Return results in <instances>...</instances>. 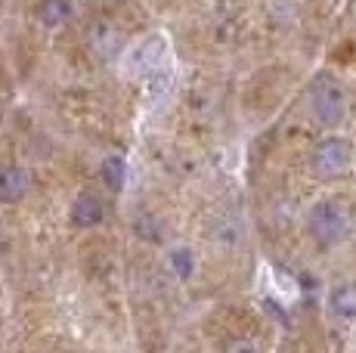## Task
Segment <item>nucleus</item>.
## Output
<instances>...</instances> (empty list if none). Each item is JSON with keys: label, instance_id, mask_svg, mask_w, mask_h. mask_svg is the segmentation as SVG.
<instances>
[{"label": "nucleus", "instance_id": "nucleus-1", "mask_svg": "<svg viewBox=\"0 0 356 353\" xmlns=\"http://www.w3.org/2000/svg\"><path fill=\"white\" fill-rule=\"evenodd\" d=\"M310 103H313V115H316L323 124L338 127L347 115V93L332 74H316L310 87Z\"/></svg>", "mask_w": 356, "mask_h": 353}, {"label": "nucleus", "instance_id": "nucleus-2", "mask_svg": "<svg viewBox=\"0 0 356 353\" xmlns=\"http://www.w3.org/2000/svg\"><path fill=\"white\" fill-rule=\"evenodd\" d=\"M310 236L319 245H338L350 233V214L338 205V202H319L310 211Z\"/></svg>", "mask_w": 356, "mask_h": 353}, {"label": "nucleus", "instance_id": "nucleus-3", "mask_svg": "<svg viewBox=\"0 0 356 353\" xmlns=\"http://www.w3.org/2000/svg\"><path fill=\"white\" fill-rule=\"evenodd\" d=\"M350 158H353V146L344 137H328V140L319 142L316 152H313V165H316V171H323V174L347 171Z\"/></svg>", "mask_w": 356, "mask_h": 353}, {"label": "nucleus", "instance_id": "nucleus-4", "mask_svg": "<svg viewBox=\"0 0 356 353\" xmlns=\"http://www.w3.org/2000/svg\"><path fill=\"white\" fill-rule=\"evenodd\" d=\"M102 217H106V208H102V202L97 199V195L84 192V195L74 199V205H72V223L74 227L93 229V227H99L102 223Z\"/></svg>", "mask_w": 356, "mask_h": 353}, {"label": "nucleus", "instance_id": "nucleus-5", "mask_svg": "<svg viewBox=\"0 0 356 353\" xmlns=\"http://www.w3.org/2000/svg\"><path fill=\"white\" fill-rule=\"evenodd\" d=\"M31 186V176L22 167H3L0 171V202H22Z\"/></svg>", "mask_w": 356, "mask_h": 353}, {"label": "nucleus", "instance_id": "nucleus-6", "mask_svg": "<svg viewBox=\"0 0 356 353\" xmlns=\"http://www.w3.org/2000/svg\"><path fill=\"white\" fill-rule=\"evenodd\" d=\"M68 16H72V0H40L38 6V19L47 28H59Z\"/></svg>", "mask_w": 356, "mask_h": 353}, {"label": "nucleus", "instance_id": "nucleus-7", "mask_svg": "<svg viewBox=\"0 0 356 353\" xmlns=\"http://www.w3.org/2000/svg\"><path fill=\"white\" fill-rule=\"evenodd\" d=\"M332 310L341 319H356V285H338L332 291Z\"/></svg>", "mask_w": 356, "mask_h": 353}, {"label": "nucleus", "instance_id": "nucleus-8", "mask_svg": "<svg viewBox=\"0 0 356 353\" xmlns=\"http://www.w3.org/2000/svg\"><path fill=\"white\" fill-rule=\"evenodd\" d=\"M99 174H102V180H106L112 189H121V186H124V180H127V165H124V158H121V155H108V158L102 161Z\"/></svg>", "mask_w": 356, "mask_h": 353}, {"label": "nucleus", "instance_id": "nucleus-9", "mask_svg": "<svg viewBox=\"0 0 356 353\" xmlns=\"http://www.w3.org/2000/svg\"><path fill=\"white\" fill-rule=\"evenodd\" d=\"M170 263H174V270H177V276H180V279H189V273H193V267H195L193 251L177 248L174 254H170Z\"/></svg>", "mask_w": 356, "mask_h": 353}]
</instances>
